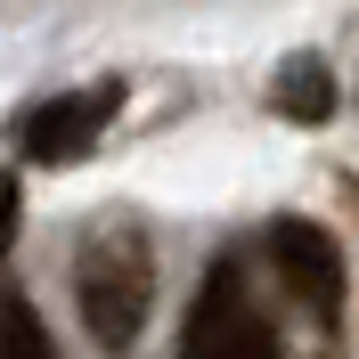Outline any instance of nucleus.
<instances>
[{
  "label": "nucleus",
  "mask_w": 359,
  "mask_h": 359,
  "mask_svg": "<svg viewBox=\"0 0 359 359\" xmlns=\"http://www.w3.org/2000/svg\"><path fill=\"white\" fill-rule=\"evenodd\" d=\"M8 237H17V180L0 172V253H8Z\"/></svg>",
  "instance_id": "7"
},
{
  "label": "nucleus",
  "mask_w": 359,
  "mask_h": 359,
  "mask_svg": "<svg viewBox=\"0 0 359 359\" xmlns=\"http://www.w3.org/2000/svg\"><path fill=\"white\" fill-rule=\"evenodd\" d=\"M0 359H49V335H41V318L25 311V302L0 311Z\"/></svg>",
  "instance_id": "6"
},
{
  "label": "nucleus",
  "mask_w": 359,
  "mask_h": 359,
  "mask_svg": "<svg viewBox=\"0 0 359 359\" xmlns=\"http://www.w3.org/2000/svg\"><path fill=\"white\" fill-rule=\"evenodd\" d=\"M269 98H278V114H286V123H327L335 82H327V66H318V57H286V66H278V82H269Z\"/></svg>",
  "instance_id": "5"
},
{
  "label": "nucleus",
  "mask_w": 359,
  "mask_h": 359,
  "mask_svg": "<svg viewBox=\"0 0 359 359\" xmlns=\"http://www.w3.org/2000/svg\"><path fill=\"white\" fill-rule=\"evenodd\" d=\"M180 359H278V327L253 311L237 262H212V278L196 286V311H188Z\"/></svg>",
  "instance_id": "2"
},
{
  "label": "nucleus",
  "mask_w": 359,
  "mask_h": 359,
  "mask_svg": "<svg viewBox=\"0 0 359 359\" xmlns=\"http://www.w3.org/2000/svg\"><path fill=\"white\" fill-rule=\"evenodd\" d=\"M123 107V82H90V90H66V98H41V107L17 123V147L33 163H74L98 147V131L114 123Z\"/></svg>",
  "instance_id": "4"
},
{
  "label": "nucleus",
  "mask_w": 359,
  "mask_h": 359,
  "mask_svg": "<svg viewBox=\"0 0 359 359\" xmlns=\"http://www.w3.org/2000/svg\"><path fill=\"white\" fill-rule=\"evenodd\" d=\"M74 302H82V327L98 351H131L156 311V262L131 237H90L74 262Z\"/></svg>",
  "instance_id": "1"
},
{
  "label": "nucleus",
  "mask_w": 359,
  "mask_h": 359,
  "mask_svg": "<svg viewBox=\"0 0 359 359\" xmlns=\"http://www.w3.org/2000/svg\"><path fill=\"white\" fill-rule=\"evenodd\" d=\"M269 262H278L286 294L318 318V327H335V318H343V253H335V237H327L318 221H302V212L269 221Z\"/></svg>",
  "instance_id": "3"
}]
</instances>
